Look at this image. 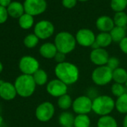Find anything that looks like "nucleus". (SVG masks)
Listing matches in <instances>:
<instances>
[{
    "label": "nucleus",
    "instance_id": "4c0bfd02",
    "mask_svg": "<svg viewBox=\"0 0 127 127\" xmlns=\"http://www.w3.org/2000/svg\"><path fill=\"white\" fill-rule=\"evenodd\" d=\"M123 127H127V114L125 115L123 120Z\"/></svg>",
    "mask_w": 127,
    "mask_h": 127
},
{
    "label": "nucleus",
    "instance_id": "ea45409f",
    "mask_svg": "<svg viewBox=\"0 0 127 127\" xmlns=\"http://www.w3.org/2000/svg\"><path fill=\"white\" fill-rule=\"evenodd\" d=\"M3 69H4V67H3V64L0 61V74H1L3 71Z\"/></svg>",
    "mask_w": 127,
    "mask_h": 127
},
{
    "label": "nucleus",
    "instance_id": "7c9ffc66",
    "mask_svg": "<svg viewBox=\"0 0 127 127\" xmlns=\"http://www.w3.org/2000/svg\"><path fill=\"white\" fill-rule=\"evenodd\" d=\"M126 91H127V89L124 86V85L118 84V83H114L111 88V91L112 94L114 96H116L117 98L122 96L123 94L127 93Z\"/></svg>",
    "mask_w": 127,
    "mask_h": 127
},
{
    "label": "nucleus",
    "instance_id": "5701e85b",
    "mask_svg": "<svg viewBox=\"0 0 127 127\" xmlns=\"http://www.w3.org/2000/svg\"><path fill=\"white\" fill-rule=\"evenodd\" d=\"M115 108L119 113L127 114V93L117 98Z\"/></svg>",
    "mask_w": 127,
    "mask_h": 127
},
{
    "label": "nucleus",
    "instance_id": "72a5a7b5",
    "mask_svg": "<svg viewBox=\"0 0 127 127\" xmlns=\"http://www.w3.org/2000/svg\"><path fill=\"white\" fill-rule=\"evenodd\" d=\"M77 0H62V5L65 8L71 9L74 8L77 4Z\"/></svg>",
    "mask_w": 127,
    "mask_h": 127
},
{
    "label": "nucleus",
    "instance_id": "79ce46f5",
    "mask_svg": "<svg viewBox=\"0 0 127 127\" xmlns=\"http://www.w3.org/2000/svg\"><path fill=\"white\" fill-rule=\"evenodd\" d=\"M77 1H79V2H88V1H89V0H77Z\"/></svg>",
    "mask_w": 127,
    "mask_h": 127
},
{
    "label": "nucleus",
    "instance_id": "f3484780",
    "mask_svg": "<svg viewBox=\"0 0 127 127\" xmlns=\"http://www.w3.org/2000/svg\"><path fill=\"white\" fill-rule=\"evenodd\" d=\"M8 15L13 18H20L25 14V9L23 4L20 2H12L7 8Z\"/></svg>",
    "mask_w": 127,
    "mask_h": 127
},
{
    "label": "nucleus",
    "instance_id": "aec40b11",
    "mask_svg": "<svg viewBox=\"0 0 127 127\" xmlns=\"http://www.w3.org/2000/svg\"><path fill=\"white\" fill-rule=\"evenodd\" d=\"M109 33L111 34L113 42L119 43L123 38L126 37V29L114 26Z\"/></svg>",
    "mask_w": 127,
    "mask_h": 127
},
{
    "label": "nucleus",
    "instance_id": "9d476101",
    "mask_svg": "<svg viewBox=\"0 0 127 127\" xmlns=\"http://www.w3.org/2000/svg\"><path fill=\"white\" fill-rule=\"evenodd\" d=\"M93 100L88 96H79L73 102V110L77 114H88L92 111Z\"/></svg>",
    "mask_w": 127,
    "mask_h": 127
},
{
    "label": "nucleus",
    "instance_id": "f704fd0d",
    "mask_svg": "<svg viewBox=\"0 0 127 127\" xmlns=\"http://www.w3.org/2000/svg\"><path fill=\"white\" fill-rule=\"evenodd\" d=\"M54 59L57 62V64L64 63V62L66 61V54L60 52H58L57 54L55 55Z\"/></svg>",
    "mask_w": 127,
    "mask_h": 127
},
{
    "label": "nucleus",
    "instance_id": "f03ea898",
    "mask_svg": "<svg viewBox=\"0 0 127 127\" xmlns=\"http://www.w3.org/2000/svg\"><path fill=\"white\" fill-rule=\"evenodd\" d=\"M14 86L17 95L23 98H27L32 96L34 93L37 85L35 84L32 76L22 74L16 79Z\"/></svg>",
    "mask_w": 127,
    "mask_h": 127
},
{
    "label": "nucleus",
    "instance_id": "a18cd8bd",
    "mask_svg": "<svg viewBox=\"0 0 127 127\" xmlns=\"http://www.w3.org/2000/svg\"><path fill=\"white\" fill-rule=\"evenodd\" d=\"M70 127H74V126H70Z\"/></svg>",
    "mask_w": 127,
    "mask_h": 127
},
{
    "label": "nucleus",
    "instance_id": "423d86ee",
    "mask_svg": "<svg viewBox=\"0 0 127 127\" xmlns=\"http://www.w3.org/2000/svg\"><path fill=\"white\" fill-rule=\"evenodd\" d=\"M19 69L22 72V74L32 76L40 69V64L35 58L30 55H25L19 61Z\"/></svg>",
    "mask_w": 127,
    "mask_h": 127
},
{
    "label": "nucleus",
    "instance_id": "dca6fc26",
    "mask_svg": "<svg viewBox=\"0 0 127 127\" xmlns=\"http://www.w3.org/2000/svg\"><path fill=\"white\" fill-rule=\"evenodd\" d=\"M58 52V49L54 43L46 42L42 44L39 49L40 55L46 59H52L54 58L55 55Z\"/></svg>",
    "mask_w": 127,
    "mask_h": 127
},
{
    "label": "nucleus",
    "instance_id": "a878e982",
    "mask_svg": "<svg viewBox=\"0 0 127 127\" xmlns=\"http://www.w3.org/2000/svg\"><path fill=\"white\" fill-rule=\"evenodd\" d=\"M34 17L25 13L19 18V26L23 29H29L34 25Z\"/></svg>",
    "mask_w": 127,
    "mask_h": 127
},
{
    "label": "nucleus",
    "instance_id": "cd10ccee",
    "mask_svg": "<svg viewBox=\"0 0 127 127\" xmlns=\"http://www.w3.org/2000/svg\"><path fill=\"white\" fill-rule=\"evenodd\" d=\"M114 23L115 26L126 28L127 27V14L124 11L115 13L114 18Z\"/></svg>",
    "mask_w": 127,
    "mask_h": 127
},
{
    "label": "nucleus",
    "instance_id": "c756f323",
    "mask_svg": "<svg viewBox=\"0 0 127 127\" xmlns=\"http://www.w3.org/2000/svg\"><path fill=\"white\" fill-rule=\"evenodd\" d=\"M39 38L34 34H29L26 35L23 40V43L28 49L34 48L39 43Z\"/></svg>",
    "mask_w": 127,
    "mask_h": 127
},
{
    "label": "nucleus",
    "instance_id": "473e14b6",
    "mask_svg": "<svg viewBox=\"0 0 127 127\" xmlns=\"http://www.w3.org/2000/svg\"><path fill=\"white\" fill-rule=\"evenodd\" d=\"M8 13L7 8L0 5V24L5 23L8 20Z\"/></svg>",
    "mask_w": 127,
    "mask_h": 127
},
{
    "label": "nucleus",
    "instance_id": "1a4fd4ad",
    "mask_svg": "<svg viewBox=\"0 0 127 127\" xmlns=\"http://www.w3.org/2000/svg\"><path fill=\"white\" fill-rule=\"evenodd\" d=\"M25 13L32 16H37L44 13L47 8L46 0H25L23 3Z\"/></svg>",
    "mask_w": 127,
    "mask_h": 127
},
{
    "label": "nucleus",
    "instance_id": "2f4dec72",
    "mask_svg": "<svg viewBox=\"0 0 127 127\" xmlns=\"http://www.w3.org/2000/svg\"><path fill=\"white\" fill-rule=\"evenodd\" d=\"M106 65L111 70H114L120 67V60L117 57H109Z\"/></svg>",
    "mask_w": 127,
    "mask_h": 127
},
{
    "label": "nucleus",
    "instance_id": "37998d69",
    "mask_svg": "<svg viewBox=\"0 0 127 127\" xmlns=\"http://www.w3.org/2000/svg\"><path fill=\"white\" fill-rule=\"evenodd\" d=\"M124 86H125V87L126 88V89H127V81L125 82V84H124Z\"/></svg>",
    "mask_w": 127,
    "mask_h": 127
},
{
    "label": "nucleus",
    "instance_id": "9b49d317",
    "mask_svg": "<svg viewBox=\"0 0 127 127\" xmlns=\"http://www.w3.org/2000/svg\"><path fill=\"white\" fill-rule=\"evenodd\" d=\"M47 93L53 96L59 98L60 96L67 94L68 86L58 79H52L46 84Z\"/></svg>",
    "mask_w": 127,
    "mask_h": 127
},
{
    "label": "nucleus",
    "instance_id": "bb28decb",
    "mask_svg": "<svg viewBox=\"0 0 127 127\" xmlns=\"http://www.w3.org/2000/svg\"><path fill=\"white\" fill-rule=\"evenodd\" d=\"M74 127H90L91 119L88 114H77L75 117Z\"/></svg>",
    "mask_w": 127,
    "mask_h": 127
},
{
    "label": "nucleus",
    "instance_id": "0eeeda50",
    "mask_svg": "<svg viewBox=\"0 0 127 127\" xmlns=\"http://www.w3.org/2000/svg\"><path fill=\"white\" fill-rule=\"evenodd\" d=\"M55 112V108L54 105L49 102H43L36 108L35 116L36 118L43 123L49 121L54 116Z\"/></svg>",
    "mask_w": 127,
    "mask_h": 127
},
{
    "label": "nucleus",
    "instance_id": "6ab92c4d",
    "mask_svg": "<svg viewBox=\"0 0 127 127\" xmlns=\"http://www.w3.org/2000/svg\"><path fill=\"white\" fill-rule=\"evenodd\" d=\"M96 42L100 48H106L113 42L109 32H100L96 36Z\"/></svg>",
    "mask_w": 127,
    "mask_h": 127
},
{
    "label": "nucleus",
    "instance_id": "e433bc0d",
    "mask_svg": "<svg viewBox=\"0 0 127 127\" xmlns=\"http://www.w3.org/2000/svg\"><path fill=\"white\" fill-rule=\"evenodd\" d=\"M11 2V0H0V5L5 8H8Z\"/></svg>",
    "mask_w": 127,
    "mask_h": 127
},
{
    "label": "nucleus",
    "instance_id": "7ed1b4c3",
    "mask_svg": "<svg viewBox=\"0 0 127 127\" xmlns=\"http://www.w3.org/2000/svg\"><path fill=\"white\" fill-rule=\"evenodd\" d=\"M54 43L58 52L67 55L75 49L77 43L75 36L71 33L68 32H61L55 35Z\"/></svg>",
    "mask_w": 127,
    "mask_h": 127
},
{
    "label": "nucleus",
    "instance_id": "6e6552de",
    "mask_svg": "<svg viewBox=\"0 0 127 127\" xmlns=\"http://www.w3.org/2000/svg\"><path fill=\"white\" fill-rule=\"evenodd\" d=\"M55 32L53 23L49 20H40L36 23L34 28V34L40 40H46L51 37Z\"/></svg>",
    "mask_w": 127,
    "mask_h": 127
},
{
    "label": "nucleus",
    "instance_id": "c9c22d12",
    "mask_svg": "<svg viewBox=\"0 0 127 127\" xmlns=\"http://www.w3.org/2000/svg\"><path fill=\"white\" fill-rule=\"evenodd\" d=\"M119 46L120 50L124 53L127 55V37L123 38L120 43H119Z\"/></svg>",
    "mask_w": 127,
    "mask_h": 127
},
{
    "label": "nucleus",
    "instance_id": "412c9836",
    "mask_svg": "<svg viewBox=\"0 0 127 127\" xmlns=\"http://www.w3.org/2000/svg\"><path fill=\"white\" fill-rule=\"evenodd\" d=\"M113 81L114 83L124 85L127 81V71L123 67H118L113 70Z\"/></svg>",
    "mask_w": 127,
    "mask_h": 127
},
{
    "label": "nucleus",
    "instance_id": "a211bd4d",
    "mask_svg": "<svg viewBox=\"0 0 127 127\" xmlns=\"http://www.w3.org/2000/svg\"><path fill=\"white\" fill-rule=\"evenodd\" d=\"M75 117L74 115L67 111H63L58 116V123L62 127H70L74 125Z\"/></svg>",
    "mask_w": 127,
    "mask_h": 127
},
{
    "label": "nucleus",
    "instance_id": "c03bdc74",
    "mask_svg": "<svg viewBox=\"0 0 127 127\" xmlns=\"http://www.w3.org/2000/svg\"><path fill=\"white\" fill-rule=\"evenodd\" d=\"M0 111H1V107H0Z\"/></svg>",
    "mask_w": 127,
    "mask_h": 127
},
{
    "label": "nucleus",
    "instance_id": "2eb2a0df",
    "mask_svg": "<svg viewBox=\"0 0 127 127\" xmlns=\"http://www.w3.org/2000/svg\"><path fill=\"white\" fill-rule=\"evenodd\" d=\"M96 26L100 32H110L115 25L111 17L103 15L97 18L96 21Z\"/></svg>",
    "mask_w": 127,
    "mask_h": 127
},
{
    "label": "nucleus",
    "instance_id": "20e7f679",
    "mask_svg": "<svg viewBox=\"0 0 127 127\" xmlns=\"http://www.w3.org/2000/svg\"><path fill=\"white\" fill-rule=\"evenodd\" d=\"M115 108V101L108 95H99L93 99L92 111L102 117L109 115Z\"/></svg>",
    "mask_w": 127,
    "mask_h": 127
},
{
    "label": "nucleus",
    "instance_id": "58836bf2",
    "mask_svg": "<svg viewBox=\"0 0 127 127\" xmlns=\"http://www.w3.org/2000/svg\"><path fill=\"white\" fill-rule=\"evenodd\" d=\"M91 47L92 48V49H99V48H100V47H99V46L98 45V43H97L96 41H95V42L93 43V45H92Z\"/></svg>",
    "mask_w": 127,
    "mask_h": 127
},
{
    "label": "nucleus",
    "instance_id": "4468645a",
    "mask_svg": "<svg viewBox=\"0 0 127 127\" xmlns=\"http://www.w3.org/2000/svg\"><path fill=\"white\" fill-rule=\"evenodd\" d=\"M17 95V92L14 84L8 82H2L0 83V97L6 101H10Z\"/></svg>",
    "mask_w": 127,
    "mask_h": 127
},
{
    "label": "nucleus",
    "instance_id": "b1692460",
    "mask_svg": "<svg viewBox=\"0 0 127 127\" xmlns=\"http://www.w3.org/2000/svg\"><path fill=\"white\" fill-rule=\"evenodd\" d=\"M32 76L35 84L38 86H43L48 83V75L44 70L39 69L32 75Z\"/></svg>",
    "mask_w": 127,
    "mask_h": 127
},
{
    "label": "nucleus",
    "instance_id": "4be33fe9",
    "mask_svg": "<svg viewBox=\"0 0 127 127\" xmlns=\"http://www.w3.org/2000/svg\"><path fill=\"white\" fill-rule=\"evenodd\" d=\"M97 127H117V122L111 115L102 116L97 121Z\"/></svg>",
    "mask_w": 127,
    "mask_h": 127
},
{
    "label": "nucleus",
    "instance_id": "a19ab883",
    "mask_svg": "<svg viewBox=\"0 0 127 127\" xmlns=\"http://www.w3.org/2000/svg\"><path fill=\"white\" fill-rule=\"evenodd\" d=\"M3 121H4V119H3L2 116V115H0V126H1L2 125Z\"/></svg>",
    "mask_w": 127,
    "mask_h": 127
},
{
    "label": "nucleus",
    "instance_id": "f8f14e48",
    "mask_svg": "<svg viewBox=\"0 0 127 127\" xmlns=\"http://www.w3.org/2000/svg\"><path fill=\"white\" fill-rule=\"evenodd\" d=\"M76 43L83 47H91L96 41L94 32L89 29H81L76 34Z\"/></svg>",
    "mask_w": 127,
    "mask_h": 127
},
{
    "label": "nucleus",
    "instance_id": "f257e3e1",
    "mask_svg": "<svg viewBox=\"0 0 127 127\" xmlns=\"http://www.w3.org/2000/svg\"><path fill=\"white\" fill-rule=\"evenodd\" d=\"M54 71L56 78L67 86L75 84L79 78V70L78 67L70 62L65 61L57 64Z\"/></svg>",
    "mask_w": 127,
    "mask_h": 127
},
{
    "label": "nucleus",
    "instance_id": "39448f33",
    "mask_svg": "<svg viewBox=\"0 0 127 127\" xmlns=\"http://www.w3.org/2000/svg\"><path fill=\"white\" fill-rule=\"evenodd\" d=\"M112 77L113 70L107 65L96 67L91 74L92 81L98 86H105L108 85L113 80Z\"/></svg>",
    "mask_w": 127,
    "mask_h": 127
},
{
    "label": "nucleus",
    "instance_id": "393cba45",
    "mask_svg": "<svg viewBox=\"0 0 127 127\" xmlns=\"http://www.w3.org/2000/svg\"><path fill=\"white\" fill-rule=\"evenodd\" d=\"M73 102V101L71 96L69 94H66L64 95L60 96L59 98H58V106L61 110L67 111L70 108L72 107Z\"/></svg>",
    "mask_w": 127,
    "mask_h": 127
},
{
    "label": "nucleus",
    "instance_id": "ddd939ff",
    "mask_svg": "<svg viewBox=\"0 0 127 127\" xmlns=\"http://www.w3.org/2000/svg\"><path fill=\"white\" fill-rule=\"evenodd\" d=\"M108 58L109 54L107 52V50L103 48L92 49V51L90 53L91 61L97 67L106 65Z\"/></svg>",
    "mask_w": 127,
    "mask_h": 127
},
{
    "label": "nucleus",
    "instance_id": "c85d7f7f",
    "mask_svg": "<svg viewBox=\"0 0 127 127\" xmlns=\"http://www.w3.org/2000/svg\"><path fill=\"white\" fill-rule=\"evenodd\" d=\"M110 5L115 13L122 12L127 8V0H111Z\"/></svg>",
    "mask_w": 127,
    "mask_h": 127
}]
</instances>
